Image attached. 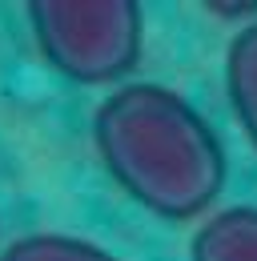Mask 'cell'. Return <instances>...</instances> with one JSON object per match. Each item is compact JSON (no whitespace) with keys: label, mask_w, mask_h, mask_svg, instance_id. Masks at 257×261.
Segmentation results:
<instances>
[{"label":"cell","mask_w":257,"mask_h":261,"mask_svg":"<svg viewBox=\"0 0 257 261\" xmlns=\"http://www.w3.org/2000/svg\"><path fill=\"white\" fill-rule=\"evenodd\" d=\"M105 169L137 205L165 221L209 213L225 189V149L209 121L165 85H121L93 113Z\"/></svg>","instance_id":"cell-1"},{"label":"cell","mask_w":257,"mask_h":261,"mask_svg":"<svg viewBox=\"0 0 257 261\" xmlns=\"http://www.w3.org/2000/svg\"><path fill=\"white\" fill-rule=\"evenodd\" d=\"M40 57L76 85L128 76L145 48V12L133 0H40L29 4Z\"/></svg>","instance_id":"cell-2"},{"label":"cell","mask_w":257,"mask_h":261,"mask_svg":"<svg viewBox=\"0 0 257 261\" xmlns=\"http://www.w3.org/2000/svg\"><path fill=\"white\" fill-rule=\"evenodd\" d=\"M189 261H257V205L213 213L193 233Z\"/></svg>","instance_id":"cell-3"},{"label":"cell","mask_w":257,"mask_h":261,"mask_svg":"<svg viewBox=\"0 0 257 261\" xmlns=\"http://www.w3.org/2000/svg\"><path fill=\"white\" fill-rule=\"evenodd\" d=\"M225 89L249 145L257 149V20H249L225 48Z\"/></svg>","instance_id":"cell-4"},{"label":"cell","mask_w":257,"mask_h":261,"mask_svg":"<svg viewBox=\"0 0 257 261\" xmlns=\"http://www.w3.org/2000/svg\"><path fill=\"white\" fill-rule=\"evenodd\" d=\"M0 261H121L105 245L68 233H29L0 249Z\"/></svg>","instance_id":"cell-5"}]
</instances>
